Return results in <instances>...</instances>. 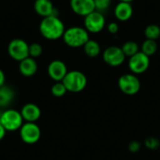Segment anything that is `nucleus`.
I'll list each match as a JSON object with an SVG mask.
<instances>
[{"instance_id": "f257e3e1", "label": "nucleus", "mask_w": 160, "mask_h": 160, "mask_svg": "<svg viewBox=\"0 0 160 160\" xmlns=\"http://www.w3.org/2000/svg\"><path fill=\"white\" fill-rule=\"evenodd\" d=\"M65 31V24L58 16L42 18L39 23V32L41 36L48 40H57L63 38Z\"/></svg>"}, {"instance_id": "f8f14e48", "label": "nucleus", "mask_w": 160, "mask_h": 160, "mask_svg": "<svg viewBox=\"0 0 160 160\" xmlns=\"http://www.w3.org/2000/svg\"><path fill=\"white\" fill-rule=\"evenodd\" d=\"M70 8L75 14L82 17L96 10L94 0H70Z\"/></svg>"}, {"instance_id": "f3484780", "label": "nucleus", "mask_w": 160, "mask_h": 160, "mask_svg": "<svg viewBox=\"0 0 160 160\" xmlns=\"http://www.w3.org/2000/svg\"><path fill=\"white\" fill-rule=\"evenodd\" d=\"M15 98V91L8 85L0 87V108L7 109Z\"/></svg>"}, {"instance_id": "b1692460", "label": "nucleus", "mask_w": 160, "mask_h": 160, "mask_svg": "<svg viewBox=\"0 0 160 160\" xmlns=\"http://www.w3.org/2000/svg\"><path fill=\"white\" fill-rule=\"evenodd\" d=\"M144 145L149 150H157L160 146V141L156 137H149L144 141Z\"/></svg>"}, {"instance_id": "a878e982", "label": "nucleus", "mask_w": 160, "mask_h": 160, "mask_svg": "<svg viewBox=\"0 0 160 160\" xmlns=\"http://www.w3.org/2000/svg\"><path fill=\"white\" fill-rule=\"evenodd\" d=\"M141 148H142V144H141V142H137V141H132V142H130L129 144H128V151H129L130 153H132V154L138 153V152L141 150Z\"/></svg>"}, {"instance_id": "aec40b11", "label": "nucleus", "mask_w": 160, "mask_h": 160, "mask_svg": "<svg viewBox=\"0 0 160 160\" xmlns=\"http://www.w3.org/2000/svg\"><path fill=\"white\" fill-rule=\"evenodd\" d=\"M121 49H122L124 54L126 55V57H129V58L140 52V47H139L138 43L135 41H132V40L125 42L123 44V46L121 47Z\"/></svg>"}, {"instance_id": "dca6fc26", "label": "nucleus", "mask_w": 160, "mask_h": 160, "mask_svg": "<svg viewBox=\"0 0 160 160\" xmlns=\"http://www.w3.org/2000/svg\"><path fill=\"white\" fill-rule=\"evenodd\" d=\"M133 15V8L131 3L119 2L114 8V16L118 21L126 22L128 21Z\"/></svg>"}, {"instance_id": "20e7f679", "label": "nucleus", "mask_w": 160, "mask_h": 160, "mask_svg": "<svg viewBox=\"0 0 160 160\" xmlns=\"http://www.w3.org/2000/svg\"><path fill=\"white\" fill-rule=\"evenodd\" d=\"M62 82L66 86L68 92L80 93L85 89L87 85V78L85 74L80 70H70L67 73Z\"/></svg>"}, {"instance_id": "ddd939ff", "label": "nucleus", "mask_w": 160, "mask_h": 160, "mask_svg": "<svg viewBox=\"0 0 160 160\" xmlns=\"http://www.w3.org/2000/svg\"><path fill=\"white\" fill-rule=\"evenodd\" d=\"M20 112H21V114H22L24 122L37 123V121H38V119L41 116V110L35 103L24 104L21 108Z\"/></svg>"}, {"instance_id": "4be33fe9", "label": "nucleus", "mask_w": 160, "mask_h": 160, "mask_svg": "<svg viewBox=\"0 0 160 160\" xmlns=\"http://www.w3.org/2000/svg\"><path fill=\"white\" fill-rule=\"evenodd\" d=\"M68 90L62 82H55L51 88V93L55 98H62L67 94Z\"/></svg>"}, {"instance_id": "1a4fd4ad", "label": "nucleus", "mask_w": 160, "mask_h": 160, "mask_svg": "<svg viewBox=\"0 0 160 160\" xmlns=\"http://www.w3.org/2000/svg\"><path fill=\"white\" fill-rule=\"evenodd\" d=\"M150 66V57L142 52L141 51L135 55L131 56L128 60V68L131 73L135 75L144 73Z\"/></svg>"}, {"instance_id": "7c9ffc66", "label": "nucleus", "mask_w": 160, "mask_h": 160, "mask_svg": "<svg viewBox=\"0 0 160 160\" xmlns=\"http://www.w3.org/2000/svg\"></svg>"}, {"instance_id": "9d476101", "label": "nucleus", "mask_w": 160, "mask_h": 160, "mask_svg": "<svg viewBox=\"0 0 160 160\" xmlns=\"http://www.w3.org/2000/svg\"><path fill=\"white\" fill-rule=\"evenodd\" d=\"M102 58L104 62L110 67H119L121 66L126 59V55L124 54L122 49L117 46H110L106 48L102 53Z\"/></svg>"}, {"instance_id": "412c9836", "label": "nucleus", "mask_w": 160, "mask_h": 160, "mask_svg": "<svg viewBox=\"0 0 160 160\" xmlns=\"http://www.w3.org/2000/svg\"><path fill=\"white\" fill-rule=\"evenodd\" d=\"M144 35L147 39L157 40L160 38V27L157 24H149L144 29Z\"/></svg>"}, {"instance_id": "9b49d317", "label": "nucleus", "mask_w": 160, "mask_h": 160, "mask_svg": "<svg viewBox=\"0 0 160 160\" xmlns=\"http://www.w3.org/2000/svg\"><path fill=\"white\" fill-rule=\"evenodd\" d=\"M68 72V70L67 65L59 59L52 60L47 68L49 77L54 82H62Z\"/></svg>"}, {"instance_id": "423d86ee", "label": "nucleus", "mask_w": 160, "mask_h": 160, "mask_svg": "<svg viewBox=\"0 0 160 160\" xmlns=\"http://www.w3.org/2000/svg\"><path fill=\"white\" fill-rule=\"evenodd\" d=\"M8 52L10 58L21 62L29 57V44L22 38H14L8 45Z\"/></svg>"}, {"instance_id": "5701e85b", "label": "nucleus", "mask_w": 160, "mask_h": 160, "mask_svg": "<svg viewBox=\"0 0 160 160\" xmlns=\"http://www.w3.org/2000/svg\"><path fill=\"white\" fill-rule=\"evenodd\" d=\"M43 48L38 42H33L29 45V56L32 58H38L42 54Z\"/></svg>"}, {"instance_id": "bb28decb", "label": "nucleus", "mask_w": 160, "mask_h": 160, "mask_svg": "<svg viewBox=\"0 0 160 160\" xmlns=\"http://www.w3.org/2000/svg\"><path fill=\"white\" fill-rule=\"evenodd\" d=\"M108 31L111 34H113V35L116 34V33H118V31H119V25H118V23L115 22H110L108 24Z\"/></svg>"}, {"instance_id": "7ed1b4c3", "label": "nucleus", "mask_w": 160, "mask_h": 160, "mask_svg": "<svg viewBox=\"0 0 160 160\" xmlns=\"http://www.w3.org/2000/svg\"><path fill=\"white\" fill-rule=\"evenodd\" d=\"M0 123L7 132H14L20 130L24 121L20 111L8 108L0 113Z\"/></svg>"}, {"instance_id": "39448f33", "label": "nucleus", "mask_w": 160, "mask_h": 160, "mask_svg": "<svg viewBox=\"0 0 160 160\" xmlns=\"http://www.w3.org/2000/svg\"><path fill=\"white\" fill-rule=\"evenodd\" d=\"M118 87L127 96H135L141 90V81L133 73H126L119 77Z\"/></svg>"}, {"instance_id": "f03ea898", "label": "nucleus", "mask_w": 160, "mask_h": 160, "mask_svg": "<svg viewBox=\"0 0 160 160\" xmlns=\"http://www.w3.org/2000/svg\"><path fill=\"white\" fill-rule=\"evenodd\" d=\"M62 38L67 46L71 48H80L83 47L89 40V33L84 27L72 26L66 29Z\"/></svg>"}, {"instance_id": "6ab92c4d", "label": "nucleus", "mask_w": 160, "mask_h": 160, "mask_svg": "<svg viewBox=\"0 0 160 160\" xmlns=\"http://www.w3.org/2000/svg\"><path fill=\"white\" fill-rule=\"evenodd\" d=\"M158 51V43L157 40H152V39H145L142 46H141V52L146 54L147 56H152L154 55Z\"/></svg>"}, {"instance_id": "6e6552de", "label": "nucleus", "mask_w": 160, "mask_h": 160, "mask_svg": "<svg viewBox=\"0 0 160 160\" xmlns=\"http://www.w3.org/2000/svg\"><path fill=\"white\" fill-rule=\"evenodd\" d=\"M84 28L88 33H99L106 25V19L102 12L95 10L84 17Z\"/></svg>"}, {"instance_id": "2eb2a0df", "label": "nucleus", "mask_w": 160, "mask_h": 160, "mask_svg": "<svg viewBox=\"0 0 160 160\" xmlns=\"http://www.w3.org/2000/svg\"><path fill=\"white\" fill-rule=\"evenodd\" d=\"M38 69V62L35 58L27 57L22 61L19 62V72L24 77L34 76Z\"/></svg>"}, {"instance_id": "0eeeda50", "label": "nucleus", "mask_w": 160, "mask_h": 160, "mask_svg": "<svg viewBox=\"0 0 160 160\" xmlns=\"http://www.w3.org/2000/svg\"><path fill=\"white\" fill-rule=\"evenodd\" d=\"M19 134L21 140L24 143L31 145L39 141L41 137V130L37 123L24 122L19 130Z\"/></svg>"}, {"instance_id": "4468645a", "label": "nucleus", "mask_w": 160, "mask_h": 160, "mask_svg": "<svg viewBox=\"0 0 160 160\" xmlns=\"http://www.w3.org/2000/svg\"><path fill=\"white\" fill-rule=\"evenodd\" d=\"M34 9L42 18L49 16H58L57 10L51 0H35Z\"/></svg>"}, {"instance_id": "c85d7f7f", "label": "nucleus", "mask_w": 160, "mask_h": 160, "mask_svg": "<svg viewBox=\"0 0 160 160\" xmlns=\"http://www.w3.org/2000/svg\"><path fill=\"white\" fill-rule=\"evenodd\" d=\"M6 134H7V130L5 129V128L0 123V141H2L6 137Z\"/></svg>"}, {"instance_id": "a211bd4d", "label": "nucleus", "mask_w": 160, "mask_h": 160, "mask_svg": "<svg viewBox=\"0 0 160 160\" xmlns=\"http://www.w3.org/2000/svg\"><path fill=\"white\" fill-rule=\"evenodd\" d=\"M83 51L84 53L89 56V57H97L100 54L101 52V47L99 45V43L96 40L93 39H89L83 46Z\"/></svg>"}, {"instance_id": "c756f323", "label": "nucleus", "mask_w": 160, "mask_h": 160, "mask_svg": "<svg viewBox=\"0 0 160 160\" xmlns=\"http://www.w3.org/2000/svg\"><path fill=\"white\" fill-rule=\"evenodd\" d=\"M133 0H119V2H128V3H131Z\"/></svg>"}, {"instance_id": "393cba45", "label": "nucleus", "mask_w": 160, "mask_h": 160, "mask_svg": "<svg viewBox=\"0 0 160 160\" xmlns=\"http://www.w3.org/2000/svg\"><path fill=\"white\" fill-rule=\"evenodd\" d=\"M94 3H95L96 10L99 12H103L110 8L112 4V0H94Z\"/></svg>"}, {"instance_id": "cd10ccee", "label": "nucleus", "mask_w": 160, "mask_h": 160, "mask_svg": "<svg viewBox=\"0 0 160 160\" xmlns=\"http://www.w3.org/2000/svg\"><path fill=\"white\" fill-rule=\"evenodd\" d=\"M6 84V75L5 72L0 68V87Z\"/></svg>"}]
</instances>
